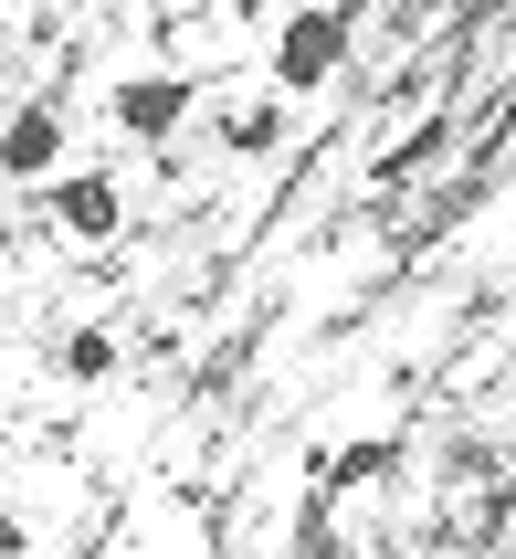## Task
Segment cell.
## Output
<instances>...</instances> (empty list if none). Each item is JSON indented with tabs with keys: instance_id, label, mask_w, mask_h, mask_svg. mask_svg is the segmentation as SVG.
<instances>
[{
	"instance_id": "6da1fadb",
	"label": "cell",
	"mask_w": 516,
	"mask_h": 559,
	"mask_svg": "<svg viewBox=\"0 0 516 559\" xmlns=\"http://www.w3.org/2000/svg\"><path fill=\"white\" fill-rule=\"evenodd\" d=\"M337 63H348V0H305L296 22L274 32V95L337 85Z\"/></svg>"
},
{
	"instance_id": "7a4b0ae2",
	"label": "cell",
	"mask_w": 516,
	"mask_h": 559,
	"mask_svg": "<svg viewBox=\"0 0 516 559\" xmlns=\"http://www.w3.org/2000/svg\"><path fill=\"white\" fill-rule=\"evenodd\" d=\"M63 169V95H22L0 117V180L11 190H43Z\"/></svg>"
},
{
	"instance_id": "3957f363",
	"label": "cell",
	"mask_w": 516,
	"mask_h": 559,
	"mask_svg": "<svg viewBox=\"0 0 516 559\" xmlns=\"http://www.w3.org/2000/svg\"><path fill=\"white\" fill-rule=\"evenodd\" d=\"M53 233L63 243H117L127 233V190H117V169H53Z\"/></svg>"
},
{
	"instance_id": "277c9868",
	"label": "cell",
	"mask_w": 516,
	"mask_h": 559,
	"mask_svg": "<svg viewBox=\"0 0 516 559\" xmlns=\"http://www.w3.org/2000/svg\"><path fill=\"white\" fill-rule=\"evenodd\" d=\"M106 117H117V138H137V148H169L190 127V74H127V85L106 95Z\"/></svg>"
},
{
	"instance_id": "5b68a950",
	"label": "cell",
	"mask_w": 516,
	"mask_h": 559,
	"mask_svg": "<svg viewBox=\"0 0 516 559\" xmlns=\"http://www.w3.org/2000/svg\"><path fill=\"white\" fill-rule=\"evenodd\" d=\"M391 465H400V433H369V443H337V454H316V486H380Z\"/></svg>"
},
{
	"instance_id": "8992f818",
	"label": "cell",
	"mask_w": 516,
	"mask_h": 559,
	"mask_svg": "<svg viewBox=\"0 0 516 559\" xmlns=\"http://www.w3.org/2000/svg\"><path fill=\"white\" fill-rule=\"evenodd\" d=\"M53 370L74 380V391H95V380H117V328H74V338L53 348Z\"/></svg>"
},
{
	"instance_id": "52a82bcc",
	"label": "cell",
	"mask_w": 516,
	"mask_h": 559,
	"mask_svg": "<svg viewBox=\"0 0 516 559\" xmlns=\"http://www.w3.org/2000/svg\"><path fill=\"white\" fill-rule=\"evenodd\" d=\"M221 148H232V158H274V148H285V95H264V106H243V117L221 127Z\"/></svg>"
},
{
	"instance_id": "ba28073f",
	"label": "cell",
	"mask_w": 516,
	"mask_h": 559,
	"mask_svg": "<svg viewBox=\"0 0 516 559\" xmlns=\"http://www.w3.org/2000/svg\"><path fill=\"white\" fill-rule=\"evenodd\" d=\"M0 43H11V11H0Z\"/></svg>"
}]
</instances>
